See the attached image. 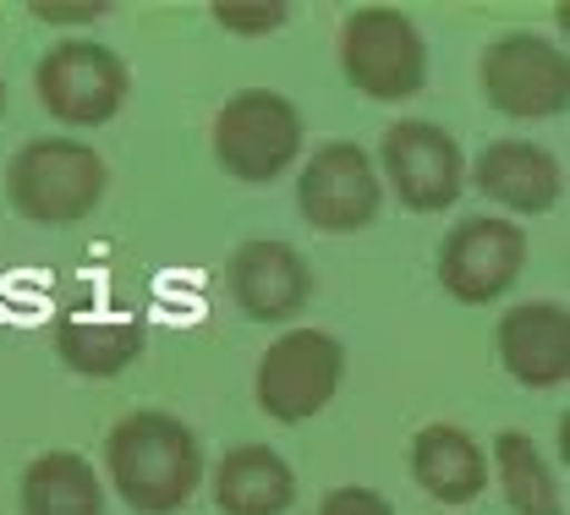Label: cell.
I'll list each match as a JSON object with an SVG mask.
<instances>
[{"instance_id":"17","label":"cell","mask_w":570,"mask_h":515,"mask_svg":"<svg viewBox=\"0 0 570 515\" xmlns=\"http://www.w3.org/2000/svg\"><path fill=\"white\" fill-rule=\"evenodd\" d=\"M56 351L71 373L82 378H110L127 363H138L142 351V324L138 318H99V324H61L56 329Z\"/></svg>"},{"instance_id":"20","label":"cell","mask_w":570,"mask_h":515,"mask_svg":"<svg viewBox=\"0 0 570 515\" xmlns=\"http://www.w3.org/2000/svg\"><path fill=\"white\" fill-rule=\"evenodd\" d=\"M318 515H395V511L373 488H335V494H324Z\"/></svg>"},{"instance_id":"12","label":"cell","mask_w":570,"mask_h":515,"mask_svg":"<svg viewBox=\"0 0 570 515\" xmlns=\"http://www.w3.org/2000/svg\"><path fill=\"white\" fill-rule=\"evenodd\" d=\"M225 286L236 296V307L247 318H264V324H281L291 318L302 301H307V264L285 247V241H247L230 252V269H225Z\"/></svg>"},{"instance_id":"6","label":"cell","mask_w":570,"mask_h":515,"mask_svg":"<svg viewBox=\"0 0 570 515\" xmlns=\"http://www.w3.org/2000/svg\"><path fill=\"white\" fill-rule=\"evenodd\" d=\"M39 99L67 127H99L127 99V61L94 39H67L39 61Z\"/></svg>"},{"instance_id":"5","label":"cell","mask_w":570,"mask_h":515,"mask_svg":"<svg viewBox=\"0 0 570 515\" xmlns=\"http://www.w3.org/2000/svg\"><path fill=\"white\" fill-rule=\"evenodd\" d=\"M341 373H346V351L335 335L324 329H291L281 335L264 363H258V406L275 417V423H307L313 412H324L341 389Z\"/></svg>"},{"instance_id":"14","label":"cell","mask_w":570,"mask_h":515,"mask_svg":"<svg viewBox=\"0 0 570 515\" xmlns=\"http://www.w3.org/2000/svg\"><path fill=\"white\" fill-rule=\"evenodd\" d=\"M296 499V477L269 444H236L219 460L214 477V505L225 515H285Z\"/></svg>"},{"instance_id":"10","label":"cell","mask_w":570,"mask_h":515,"mask_svg":"<svg viewBox=\"0 0 570 515\" xmlns=\"http://www.w3.org/2000/svg\"><path fill=\"white\" fill-rule=\"evenodd\" d=\"M527 264V236L510 220L494 215H478V220H461L444 236V252H439V280L455 301H494Z\"/></svg>"},{"instance_id":"7","label":"cell","mask_w":570,"mask_h":515,"mask_svg":"<svg viewBox=\"0 0 570 515\" xmlns=\"http://www.w3.org/2000/svg\"><path fill=\"white\" fill-rule=\"evenodd\" d=\"M296 209L313 230L346 236L379 215V170L356 143H324L296 176Z\"/></svg>"},{"instance_id":"16","label":"cell","mask_w":570,"mask_h":515,"mask_svg":"<svg viewBox=\"0 0 570 515\" xmlns=\"http://www.w3.org/2000/svg\"><path fill=\"white\" fill-rule=\"evenodd\" d=\"M22 515H105V488L82 455L50 449L22 477Z\"/></svg>"},{"instance_id":"15","label":"cell","mask_w":570,"mask_h":515,"mask_svg":"<svg viewBox=\"0 0 570 515\" xmlns=\"http://www.w3.org/2000/svg\"><path fill=\"white\" fill-rule=\"evenodd\" d=\"M412 477L439 505H466V499L483 494L489 460H483V449L466 439L461 428H444L439 423V428H423L412 439Z\"/></svg>"},{"instance_id":"8","label":"cell","mask_w":570,"mask_h":515,"mask_svg":"<svg viewBox=\"0 0 570 515\" xmlns=\"http://www.w3.org/2000/svg\"><path fill=\"white\" fill-rule=\"evenodd\" d=\"M483 93L504 116H560L570 99V67L549 39L504 33L483 50Z\"/></svg>"},{"instance_id":"4","label":"cell","mask_w":570,"mask_h":515,"mask_svg":"<svg viewBox=\"0 0 570 515\" xmlns=\"http://www.w3.org/2000/svg\"><path fill=\"white\" fill-rule=\"evenodd\" d=\"M341 67L352 77V88H362L367 99H412L428 82V50L423 33L412 28L406 11L390 6H367L356 11L341 33Z\"/></svg>"},{"instance_id":"22","label":"cell","mask_w":570,"mask_h":515,"mask_svg":"<svg viewBox=\"0 0 570 515\" xmlns=\"http://www.w3.org/2000/svg\"><path fill=\"white\" fill-rule=\"evenodd\" d=\"M0 110H6V88H0Z\"/></svg>"},{"instance_id":"9","label":"cell","mask_w":570,"mask_h":515,"mask_svg":"<svg viewBox=\"0 0 570 515\" xmlns=\"http://www.w3.org/2000/svg\"><path fill=\"white\" fill-rule=\"evenodd\" d=\"M384 176L395 187V198L417 215H433V209H450L461 198V181H466V165H461V148L444 127L433 121H395L384 132Z\"/></svg>"},{"instance_id":"2","label":"cell","mask_w":570,"mask_h":515,"mask_svg":"<svg viewBox=\"0 0 570 515\" xmlns=\"http://www.w3.org/2000/svg\"><path fill=\"white\" fill-rule=\"evenodd\" d=\"M6 192H11V209L22 220L71 225L105 198V159L71 138L22 143L6 170Z\"/></svg>"},{"instance_id":"13","label":"cell","mask_w":570,"mask_h":515,"mask_svg":"<svg viewBox=\"0 0 570 515\" xmlns=\"http://www.w3.org/2000/svg\"><path fill=\"white\" fill-rule=\"evenodd\" d=\"M472 181L483 187V198H494L515 215H543L560 204L566 192V176H560V159L538 143H515V138H499L478 153V170Z\"/></svg>"},{"instance_id":"19","label":"cell","mask_w":570,"mask_h":515,"mask_svg":"<svg viewBox=\"0 0 570 515\" xmlns=\"http://www.w3.org/2000/svg\"><path fill=\"white\" fill-rule=\"evenodd\" d=\"M214 17H219L230 33H269V28L285 22V6L281 0H269V6H230V0H219Z\"/></svg>"},{"instance_id":"21","label":"cell","mask_w":570,"mask_h":515,"mask_svg":"<svg viewBox=\"0 0 570 515\" xmlns=\"http://www.w3.org/2000/svg\"><path fill=\"white\" fill-rule=\"evenodd\" d=\"M39 17H99L105 6H33Z\"/></svg>"},{"instance_id":"1","label":"cell","mask_w":570,"mask_h":515,"mask_svg":"<svg viewBox=\"0 0 570 515\" xmlns=\"http://www.w3.org/2000/svg\"><path fill=\"white\" fill-rule=\"evenodd\" d=\"M105 472L116 483V494L142 515H170L181 511L204 477V455L198 434L181 417L165 412H132L105 434Z\"/></svg>"},{"instance_id":"18","label":"cell","mask_w":570,"mask_h":515,"mask_svg":"<svg viewBox=\"0 0 570 515\" xmlns=\"http://www.w3.org/2000/svg\"><path fill=\"white\" fill-rule=\"evenodd\" d=\"M494 460H499V483H504V505L515 515H566L560 511V488H554L538 444L527 434H499Z\"/></svg>"},{"instance_id":"3","label":"cell","mask_w":570,"mask_h":515,"mask_svg":"<svg viewBox=\"0 0 570 515\" xmlns=\"http://www.w3.org/2000/svg\"><path fill=\"white\" fill-rule=\"evenodd\" d=\"M296 148H302V116L285 93L269 88L236 93L214 121V159L236 181H275L291 170Z\"/></svg>"},{"instance_id":"11","label":"cell","mask_w":570,"mask_h":515,"mask_svg":"<svg viewBox=\"0 0 570 515\" xmlns=\"http://www.w3.org/2000/svg\"><path fill=\"white\" fill-rule=\"evenodd\" d=\"M499 357L527 389H554L570 378V313L560 301H521L499 324Z\"/></svg>"}]
</instances>
